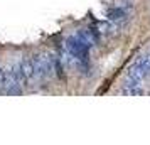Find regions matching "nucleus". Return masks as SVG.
Segmentation results:
<instances>
[{"mask_svg": "<svg viewBox=\"0 0 150 145\" xmlns=\"http://www.w3.org/2000/svg\"><path fill=\"white\" fill-rule=\"evenodd\" d=\"M12 74H14V78H15V81H17V84L21 86V88H25L27 86V76L24 74V71H22V68H21V64H15L14 68H12Z\"/></svg>", "mask_w": 150, "mask_h": 145, "instance_id": "nucleus-5", "label": "nucleus"}, {"mask_svg": "<svg viewBox=\"0 0 150 145\" xmlns=\"http://www.w3.org/2000/svg\"><path fill=\"white\" fill-rule=\"evenodd\" d=\"M2 81H4V69L0 66V86H2Z\"/></svg>", "mask_w": 150, "mask_h": 145, "instance_id": "nucleus-6", "label": "nucleus"}, {"mask_svg": "<svg viewBox=\"0 0 150 145\" xmlns=\"http://www.w3.org/2000/svg\"><path fill=\"white\" fill-rule=\"evenodd\" d=\"M106 17H108L110 22H122L125 21L127 17H128V10L127 8H122V7H111L108 10V14H106Z\"/></svg>", "mask_w": 150, "mask_h": 145, "instance_id": "nucleus-3", "label": "nucleus"}, {"mask_svg": "<svg viewBox=\"0 0 150 145\" xmlns=\"http://www.w3.org/2000/svg\"><path fill=\"white\" fill-rule=\"evenodd\" d=\"M32 62H34L35 76L39 79H47L51 76H56L54 64H52V56L51 54H35L32 57Z\"/></svg>", "mask_w": 150, "mask_h": 145, "instance_id": "nucleus-1", "label": "nucleus"}, {"mask_svg": "<svg viewBox=\"0 0 150 145\" xmlns=\"http://www.w3.org/2000/svg\"><path fill=\"white\" fill-rule=\"evenodd\" d=\"M21 68L22 71H24V74L27 76V79H32V78H35V71H34V62H32V57L29 59V57H25V59H22L21 62Z\"/></svg>", "mask_w": 150, "mask_h": 145, "instance_id": "nucleus-4", "label": "nucleus"}, {"mask_svg": "<svg viewBox=\"0 0 150 145\" xmlns=\"http://www.w3.org/2000/svg\"><path fill=\"white\" fill-rule=\"evenodd\" d=\"M89 49H91V47L86 46L83 41H79L76 35H73V37L68 39V42H66V51H68L73 57L79 59V61H86V59H88Z\"/></svg>", "mask_w": 150, "mask_h": 145, "instance_id": "nucleus-2", "label": "nucleus"}]
</instances>
